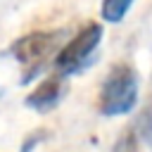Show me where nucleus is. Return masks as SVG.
<instances>
[{"mask_svg": "<svg viewBox=\"0 0 152 152\" xmlns=\"http://www.w3.org/2000/svg\"><path fill=\"white\" fill-rule=\"evenodd\" d=\"M64 40H66V31L64 28H52V31L26 33L7 48V55H12L17 59V64L21 66V86L33 81L48 66V59L59 52Z\"/></svg>", "mask_w": 152, "mask_h": 152, "instance_id": "f257e3e1", "label": "nucleus"}, {"mask_svg": "<svg viewBox=\"0 0 152 152\" xmlns=\"http://www.w3.org/2000/svg\"><path fill=\"white\" fill-rule=\"evenodd\" d=\"M140 97V81L138 71L128 62L114 64L97 93V112L102 116H124L131 114Z\"/></svg>", "mask_w": 152, "mask_h": 152, "instance_id": "f03ea898", "label": "nucleus"}, {"mask_svg": "<svg viewBox=\"0 0 152 152\" xmlns=\"http://www.w3.org/2000/svg\"><path fill=\"white\" fill-rule=\"evenodd\" d=\"M102 36H104V28L100 21H90L83 28H78L69 40H64V45L55 55V71L66 78L83 71L93 62V55L97 52Z\"/></svg>", "mask_w": 152, "mask_h": 152, "instance_id": "7ed1b4c3", "label": "nucleus"}, {"mask_svg": "<svg viewBox=\"0 0 152 152\" xmlns=\"http://www.w3.org/2000/svg\"><path fill=\"white\" fill-rule=\"evenodd\" d=\"M66 95V76L62 74H52V76H45L26 97H24V104L33 112H52Z\"/></svg>", "mask_w": 152, "mask_h": 152, "instance_id": "20e7f679", "label": "nucleus"}, {"mask_svg": "<svg viewBox=\"0 0 152 152\" xmlns=\"http://www.w3.org/2000/svg\"><path fill=\"white\" fill-rule=\"evenodd\" d=\"M133 2H135V0H102V5H100V17H102L107 24H119V21L128 14V10L133 7Z\"/></svg>", "mask_w": 152, "mask_h": 152, "instance_id": "39448f33", "label": "nucleus"}, {"mask_svg": "<svg viewBox=\"0 0 152 152\" xmlns=\"http://www.w3.org/2000/svg\"><path fill=\"white\" fill-rule=\"evenodd\" d=\"M133 126H135V131H138L142 145L152 147V100L142 107V112H140V116H138V121H135Z\"/></svg>", "mask_w": 152, "mask_h": 152, "instance_id": "423d86ee", "label": "nucleus"}, {"mask_svg": "<svg viewBox=\"0 0 152 152\" xmlns=\"http://www.w3.org/2000/svg\"><path fill=\"white\" fill-rule=\"evenodd\" d=\"M142 147V140L135 131V126H128L126 131H121L116 145H114V152H140Z\"/></svg>", "mask_w": 152, "mask_h": 152, "instance_id": "0eeeda50", "label": "nucleus"}, {"mask_svg": "<svg viewBox=\"0 0 152 152\" xmlns=\"http://www.w3.org/2000/svg\"><path fill=\"white\" fill-rule=\"evenodd\" d=\"M40 140H45V131H33V133H28V138H26L24 145H21V152H33V147H36Z\"/></svg>", "mask_w": 152, "mask_h": 152, "instance_id": "6e6552de", "label": "nucleus"}, {"mask_svg": "<svg viewBox=\"0 0 152 152\" xmlns=\"http://www.w3.org/2000/svg\"><path fill=\"white\" fill-rule=\"evenodd\" d=\"M2 93H5V88H0V97H2Z\"/></svg>", "mask_w": 152, "mask_h": 152, "instance_id": "1a4fd4ad", "label": "nucleus"}]
</instances>
